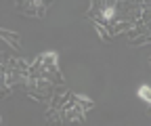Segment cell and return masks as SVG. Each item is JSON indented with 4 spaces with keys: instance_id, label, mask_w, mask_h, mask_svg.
I'll return each instance as SVG.
<instances>
[{
    "instance_id": "obj_1",
    "label": "cell",
    "mask_w": 151,
    "mask_h": 126,
    "mask_svg": "<svg viewBox=\"0 0 151 126\" xmlns=\"http://www.w3.org/2000/svg\"><path fill=\"white\" fill-rule=\"evenodd\" d=\"M137 95H139L145 103H151V86H141Z\"/></svg>"
}]
</instances>
